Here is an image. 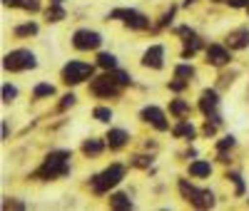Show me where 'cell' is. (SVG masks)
Here are the masks:
<instances>
[{"instance_id": "cell-1", "label": "cell", "mask_w": 249, "mask_h": 211, "mask_svg": "<svg viewBox=\"0 0 249 211\" xmlns=\"http://www.w3.org/2000/svg\"><path fill=\"white\" fill-rule=\"evenodd\" d=\"M68 172H70V152L57 149L45 157L43 166L35 172V177L37 179H60V177H68Z\"/></svg>"}, {"instance_id": "cell-2", "label": "cell", "mask_w": 249, "mask_h": 211, "mask_svg": "<svg viewBox=\"0 0 249 211\" xmlns=\"http://www.w3.org/2000/svg\"><path fill=\"white\" fill-rule=\"evenodd\" d=\"M124 177V166L122 164H110L102 174H97L92 179V192L95 194H107L112 186H117Z\"/></svg>"}, {"instance_id": "cell-3", "label": "cell", "mask_w": 249, "mask_h": 211, "mask_svg": "<svg viewBox=\"0 0 249 211\" xmlns=\"http://www.w3.org/2000/svg\"><path fill=\"white\" fill-rule=\"evenodd\" d=\"M179 192H182V196L190 201L192 206H197V209H212L214 206V196H212V192H207V189H197V186H192V184H187L184 179L179 181Z\"/></svg>"}, {"instance_id": "cell-4", "label": "cell", "mask_w": 249, "mask_h": 211, "mask_svg": "<svg viewBox=\"0 0 249 211\" xmlns=\"http://www.w3.org/2000/svg\"><path fill=\"white\" fill-rule=\"evenodd\" d=\"M37 65V60L30 50H13L5 55L3 60V67L10 70V72H23V70H33Z\"/></svg>"}, {"instance_id": "cell-5", "label": "cell", "mask_w": 249, "mask_h": 211, "mask_svg": "<svg viewBox=\"0 0 249 211\" xmlns=\"http://www.w3.org/2000/svg\"><path fill=\"white\" fill-rule=\"evenodd\" d=\"M120 90H122V80H120L117 72L115 75H102V77L90 82V92L97 95V97H115V95H120Z\"/></svg>"}, {"instance_id": "cell-6", "label": "cell", "mask_w": 249, "mask_h": 211, "mask_svg": "<svg viewBox=\"0 0 249 211\" xmlns=\"http://www.w3.org/2000/svg\"><path fill=\"white\" fill-rule=\"evenodd\" d=\"M92 72H95V67L88 65V62H70V65L62 67V82L65 84H80V82L90 80Z\"/></svg>"}, {"instance_id": "cell-7", "label": "cell", "mask_w": 249, "mask_h": 211, "mask_svg": "<svg viewBox=\"0 0 249 211\" xmlns=\"http://www.w3.org/2000/svg\"><path fill=\"white\" fill-rule=\"evenodd\" d=\"M112 17H122V23L127 28H132V30H147L150 28V20L144 17L142 13H137V10L120 8V10H112Z\"/></svg>"}, {"instance_id": "cell-8", "label": "cell", "mask_w": 249, "mask_h": 211, "mask_svg": "<svg viewBox=\"0 0 249 211\" xmlns=\"http://www.w3.org/2000/svg\"><path fill=\"white\" fill-rule=\"evenodd\" d=\"M100 42H102L100 32H92V30H77L72 35V45L77 50H97Z\"/></svg>"}, {"instance_id": "cell-9", "label": "cell", "mask_w": 249, "mask_h": 211, "mask_svg": "<svg viewBox=\"0 0 249 211\" xmlns=\"http://www.w3.org/2000/svg\"><path fill=\"white\" fill-rule=\"evenodd\" d=\"M217 107H219V97L214 90H204L199 95V110L204 117H217Z\"/></svg>"}, {"instance_id": "cell-10", "label": "cell", "mask_w": 249, "mask_h": 211, "mask_svg": "<svg viewBox=\"0 0 249 211\" xmlns=\"http://www.w3.org/2000/svg\"><path fill=\"white\" fill-rule=\"evenodd\" d=\"M144 122H150L152 127H155V130H160V132H164V130H167V119H164V112L160 110V107H144L142 110V114H140Z\"/></svg>"}, {"instance_id": "cell-11", "label": "cell", "mask_w": 249, "mask_h": 211, "mask_svg": "<svg viewBox=\"0 0 249 211\" xmlns=\"http://www.w3.org/2000/svg\"><path fill=\"white\" fill-rule=\"evenodd\" d=\"M230 60H232V55H230V50H227V48H222V45H210V48H207V62H210V65L222 67Z\"/></svg>"}, {"instance_id": "cell-12", "label": "cell", "mask_w": 249, "mask_h": 211, "mask_svg": "<svg viewBox=\"0 0 249 211\" xmlns=\"http://www.w3.org/2000/svg\"><path fill=\"white\" fill-rule=\"evenodd\" d=\"M142 65L144 67H152V70H160L164 65V48L162 45H152L142 57Z\"/></svg>"}, {"instance_id": "cell-13", "label": "cell", "mask_w": 249, "mask_h": 211, "mask_svg": "<svg viewBox=\"0 0 249 211\" xmlns=\"http://www.w3.org/2000/svg\"><path fill=\"white\" fill-rule=\"evenodd\" d=\"M179 35L184 37V50H182V57H192V55L202 48V40H199L190 28H179Z\"/></svg>"}, {"instance_id": "cell-14", "label": "cell", "mask_w": 249, "mask_h": 211, "mask_svg": "<svg viewBox=\"0 0 249 211\" xmlns=\"http://www.w3.org/2000/svg\"><path fill=\"white\" fill-rule=\"evenodd\" d=\"M227 45H230V50H242L249 45V30L247 28H239L234 32L227 35Z\"/></svg>"}, {"instance_id": "cell-15", "label": "cell", "mask_w": 249, "mask_h": 211, "mask_svg": "<svg viewBox=\"0 0 249 211\" xmlns=\"http://www.w3.org/2000/svg\"><path fill=\"white\" fill-rule=\"evenodd\" d=\"M105 139H107V146H110V149H122V146L127 144L130 134L124 132V130H110V134H107Z\"/></svg>"}, {"instance_id": "cell-16", "label": "cell", "mask_w": 249, "mask_h": 211, "mask_svg": "<svg viewBox=\"0 0 249 211\" xmlns=\"http://www.w3.org/2000/svg\"><path fill=\"white\" fill-rule=\"evenodd\" d=\"M190 174L192 177H210L212 174V166H210V162H195L190 166Z\"/></svg>"}, {"instance_id": "cell-17", "label": "cell", "mask_w": 249, "mask_h": 211, "mask_svg": "<svg viewBox=\"0 0 249 211\" xmlns=\"http://www.w3.org/2000/svg\"><path fill=\"white\" fill-rule=\"evenodd\" d=\"M110 206L117 209V211H127V209H132V201L124 196V194H115V196L110 199Z\"/></svg>"}, {"instance_id": "cell-18", "label": "cell", "mask_w": 249, "mask_h": 211, "mask_svg": "<svg viewBox=\"0 0 249 211\" xmlns=\"http://www.w3.org/2000/svg\"><path fill=\"white\" fill-rule=\"evenodd\" d=\"M45 17H48V23H60V20H65V10L60 8V3H53V8H48Z\"/></svg>"}, {"instance_id": "cell-19", "label": "cell", "mask_w": 249, "mask_h": 211, "mask_svg": "<svg viewBox=\"0 0 249 211\" xmlns=\"http://www.w3.org/2000/svg\"><path fill=\"white\" fill-rule=\"evenodd\" d=\"M170 112L177 114V117H187V114H190V104H187L184 99H175V102L170 104Z\"/></svg>"}, {"instance_id": "cell-20", "label": "cell", "mask_w": 249, "mask_h": 211, "mask_svg": "<svg viewBox=\"0 0 249 211\" xmlns=\"http://www.w3.org/2000/svg\"><path fill=\"white\" fill-rule=\"evenodd\" d=\"M97 65L105 67V70H115V67H117V60H115V55H110V52H100Z\"/></svg>"}, {"instance_id": "cell-21", "label": "cell", "mask_w": 249, "mask_h": 211, "mask_svg": "<svg viewBox=\"0 0 249 211\" xmlns=\"http://www.w3.org/2000/svg\"><path fill=\"white\" fill-rule=\"evenodd\" d=\"M172 132H175V137H195V127L190 122H179Z\"/></svg>"}, {"instance_id": "cell-22", "label": "cell", "mask_w": 249, "mask_h": 211, "mask_svg": "<svg viewBox=\"0 0 249 211\" xmlns=\"http://www.w3.org/2000/svg\"><path fill=\"white\" fill-rule=\"evenodd\" d=\"M82 152H85V154H100L102 152V142L100 139H88L85 144H82Z\"/></svg>"}, {"instance_id": "cell-23", "label": "cell", "mask_w": 249, "mask_h": 211, "mask_svg": "<svg viewBox=\"0 0 249 211\" xmlns=\"http://www.w3.org/2000/svg\"><path fill=\"white\" fill-rule=\"evenodd\" d=\"M175 77L190 82V77H195V70H192L190 65H177V67H175Z\"/></svg>"}, {"instance_id": "cell-24", "label": "cell", "mask_w": 249, "mask_h": 211, "mask_svg": "<svg viewBox=\"0 0 249 211\" xmlns=\"http://www.w3.org/2000/svg\"><path fill=\"white\" fill-rule=\"evenodd\" d=\"M33 95H35L37 99H40V97H50V95H55V87H53V84H37Z\"/></svg>"}, {"instance_id": "cell-25", "label": "cell", "mask_w": 249, "mask_h": 211, "mask_svg": "<svg viewBox=\"0 0 249 211\" xmlns=\"http://www.w3.org/2000/svg\"><path fill=\"white\" fill-rule=\"evenodd\" d=\"M35 32H37V25H35V23H30V25H18V28H15V35H18V37L35 35Z\"/></svg>"}, {"instance_id": "cell-26", "label": "cell", "mask_w": 249, "mask_h": 211, "mask_svg": "<svg viewBox=\"0 0 249 211\" xmlns=\"http://www.w3.org/2000/svg\"><path fill=\"white\" fill-rule=\"evenodd\" d=\"M92 114H95V119H100V122H110V119H112V112H110L107 107H97Z\"/></svg>"}, {"instance_id": "cell-27", "label": "cell", "mask_w": 249, "mask_h": 211, "mask_svg": "<svg viewBox=\"0 0 249 211\" xmlns=\"http://www.w3.org/2000/svg\"><path fill=\"white\" fill-rule=\"evenodd\" d=\"M18 97V90L13 87V84H5V87H3V102H13Z\"/></svg>"}, {"instance_id": "cell-28", "label": "cell", "mask_w": 249, "mask_h": 211, "mask_svg": "<svg viewBox=\"0 0 249 211\" xmlns=\"http://www.w3.org/2000/svg\"><path fill=\"white\" fill-rule=\"evenodd\" d=\"M227 179H232V181H234L237 194H244V181H242V177H239V174H234V172H232V174H227Z\"/></svg>"}, {"instance_id": "cell-29", "label": "cell", "mask_w": 249, "mask_h": 211, "mask_svg": "<svg viewBox=\"0 0 249 211\" xmlns=\"http://www.w3.org/2000/svg\"><path fill=\"white\" fill-rule=\"evenodd\" d=\"M234 146V137H224L222 142H217V149L219 152H224V149H232Z\"/></svg>"}, {"instance_id": "cell-30", "label": "cell", "mask_w": 249, "mask_h": 211, "mask_svg": "<svg viewBox=\"0 0 249 211\" xmlns=\"http://www.w3.org/2000/svg\"><path fill=\"white\" fill-rule=\"evenodd\" d=\"M20 8H25V10L35 13V10H40V3H37V0H23V3H20Z\"/></svg>"}, {"instance_id": "cell-31", "label": "cell", "mask_w": 249, "mask_h": 211, "mask_svg": "<svg viewBox=\"0 0 249 211\" xmlns=\"http://www.w3.org/2000/svg\"><path fill=\"white\" fill-rule=\"evenodd\" d=\"M72 104H75V95H65L62 102H60V110H68V107H72Z\"/></svg>"}, {"instance_id": "cell-32", "label": "cell", "mask_w": 249, "mask_h": 211, "mask_svg": "<svg viewBox=\"0 0 249 211\" xmlns=\"http://www.w3.org/2000/svg\"><path fill=\"white\" fill-rule=\"evenodd\" d=\"M170 87H172V90H175V92H182V90H184V87H187V82H184V80H175V82H172V84H170Z\"/></svg>"}, {"instance_id": "cell-33", "label": "cell", "mask_w": 249, "mask_h": 211, "mask_svg": "<svg viewBox=\"0 0 249 211\" xmlns=\"http://www.w3.org/2000/svg\"><path fill=\"white\" fill-rule=\"evenodd\" d=\"M172 15H175V10L170 8V13H164V17L160 20V28H164V25H167V23H170V20H172Z\"/></svg>"}, {"instance_id": "cell-34", "label": "cell", "mask_w": 249, "mask_h": 211, "mask_svg": "<svg viewBox=\"0 0 249 211\" xmlns=\"http://www.w3.org/2000/svg\"><path fill=\"white\" fill-rule=\"evenodd\" d=\"M3 209H25V204H20V201H5Z\"/></svg>"}, {"instance_id": "cell-35", "label": "cell", "mask_w": 249, "mask_h": 211, "mask_svg": "<svg viewBox=\"0 0 249 211\" xmlns=\"http://www.w3.org/2000/svg\"><path fill=\"white\" fill-rule=\"evenodd\" d=\"M230 5L232 8H244V5H249V0H230Z\"/></svg>"}, {"instance_id": "cell-36", "label": "cell", "mask_w": 249, "mask_h": 211, "mask_svg": "<svg viewBox=\"0 0 249 211\" xmlns=\"http://www.w3.org/2000/svg\"><path fill=\"white\" fill-rule=\"evenodd\" d=\"M135 164H137V166H147L150 159H147V157H135Z\"/></svg>"}, {"instance_id": "cell-37", "label": "cell", "mask_w": 249, "mask_h": 211, "mask_svg": "<svg viewBox=\"0 0 249 211\" xmlns=\"http://www.w3.org/2000/svg\"><path fill=\"white\" fill-rule=\"evenodd\" d=\"M3 3H5L8 8H15V5H20V3H23V0H3Z\"/></svg>"}, {"instance_id": "cell-38", "label": "cell", "mask_w": 249, "mask_h": 211, "mask_svg": "<svg viewBox=\"0 0 249 211\" xmlns=\"http://www.w3.org/2000/svg\"><path fill=\"white\" fill-rule=\"evenodd\" d=\"M217 3H230V0H217Z\"/></svg>"}, {"instance_id": "cell-39", "label": "cell", "mask_w": 249, "mask_h": 211, "mask_svg": "<svg viewBox=\"0 0 249 211\" xmlns=\"http://www.w3.org/2000/svg\"><path fill=\"white\" fill-rule=\"evenodd\" d=\"M53 3H62V0H53Z\"/></svg>"}, {"instance_id": "cell-40", "label": "cell", "mask_w": 249, "mask_h": 211, "mask_svg": "<svg viewBox=\"0 0 249 211\" xmlns=\"http://www.w3.org/2000/svg\"><path fill=\"white\" fill-rule=\"evenodd\" d=\"M247 8H249V5H247Z\"/></svg>"}]
</instances>
